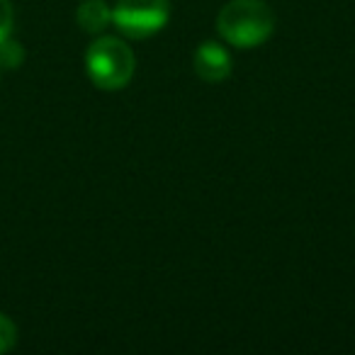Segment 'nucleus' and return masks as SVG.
<instances>
[{
	"mask_svg": "<svg viewBox=\"0 0 355 355\" xmlns=\"http://www.w3.org/2000/svg\"><path fill=\"white\" fill-rule=\"evenodd\" d=\"M222 40L239 49H253L270 40L275 15L266 0H229L217 15Z\"/></svg>",
	"mask_w": 355,
	"mask_h": 355,
	"instance_id": "obj_1",
	"label": "nucleus"
},
{
	"mask_svg": "<svg viewBox=\"0 0 355 355\" xmlns=\"http://www.w3.org/2000/svg\"><path fill=\"white\" fill-rule=\"evenodd\" d=\"M134 51L117 37H100L88 46L85 54V71L100 90L127 88L134 76Z\"/></svg>",
	"mask_w": 355,
	"mask_h": 355,
	"instance_id": "obj_2",
	"label": "nucleus"
},
{
	"mask_svg": "<svg viewBox=\"0 0 355 355\" xmlns=\"http://www.w3.org/2000/svg\"><path fill=\"white\" fill-rule=\"evenodd\" d=\"M171 15V0H117L112 22L132 40H146L161 32Z\"/></svg>",
	"mask_w": 355,
	"mask_h": 355,
	"instance_id": "obj_3",
	"label": "nucleus"
},
{
	"mask_svg": "<svg viewBox=\"0 0 355 355\" xmlns=\"http://www.w3.org/2000/svg\"><path fill=\"white\" fill-rule=\"evenodd\" d=\"M193 66L198 78H202L205 83H224L232 76V56L217 42H202L195 49Z\"/></svg>",
	"mask_w": 355,
	"mask_h": 355,
	"instance_id": "obj_4",
	"label": "nucleus"
},
{
	"mask_svg": "<svg viewBox=\"0 0 355 355\" xmlns=\"http://www.w3.org/2000/svg\"><path fill=\"white\" fill-rule=\"evenodd\" d=\"M76 20H78L83 32L100 35L112 22V10L107 8L105 0H83L78 6V10H76Z\"/></svg>",
	"mask_w": 355,
	"mask_h": 355,
	"instance_id": "obj_5",
	"label": "nucleus"
},
{
	"mask_svg": "<svg viewBox=\"0 0 355 355\" xmlns=\"http://www.w3.org/2000/svg\"><path fill=\"white\" fill-rule=\"evenodd\" d=\"M22 61H25V49H22L20 42L10 40V37L0 42V66H6V69H17Z\"/></svg>",
	"mask_w": 355,
	"mask_h": 355,
	"instance_id": "obj_6",
	"label": "nucleus"
},
{
	"mask_svg": "<svg viewBox=\"0 0 355 355\" xmlns=\"http://www.w3.org/2000/svg\"><path fill=\"white\" fill-rule=\"evenodd\" d=\"M17 343V326L8 314L0 311V353H8Z\"/></svg>",
	"mask_w": 355,
	"mask_h": 355,
	"instance_id": "obj_7",
	"label": "nucleus"
},
{
	"mask_svg": "<svg viewBox=\"0 0 355 355\" xmlns=\"http://www.w3.org/2000/svg\"><path fill=\"white\" fill-rule=\"evenodd\" d=\"M12 22H15V12H12L10 0H0V42L8 40L12 32Z\"/></svg>",
	"mask_w": 355,
	"mask_h": 355,
	"instance_id": "obj_8",
	"label": "nucleus"
}]
</instances>
